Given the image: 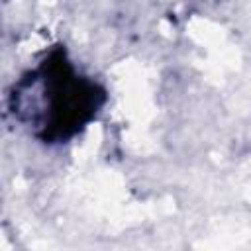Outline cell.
<instances>
[{"instance_id":"obj_1","label":"cell","mask_w":251,"mask_h":251,"mask_svg":"<svg viewBox=\"0 0 251 251\" xmlns=\"http://www.w3.org/2000/svg\"><path fill=\"white\" fill-rule=\"evenodd\" d=\"M108 90L84 73L65 45L45 51L6 94V112L31 139L59 147L80 137L104 112Z\"/></svg>"}]
</instances>
